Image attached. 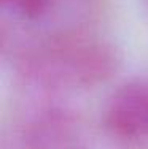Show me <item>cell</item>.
I'll return each mask as SVG.
<instances>
[{"instance_id": "1", "label": "cell", "mask_w": 148, "mask_h": 149, "mask_svg": "<svg viewBox=\"0 0 148 149\" xmlns=\"http://www.w3.org/2000/svg\"><path fill=\"white\" fill-rule=\"evenodd\" d=\"M22 65L51 86L93 87L116 72L118 56L107 41L75 32L38 40L22 57Z\"/></svg>"}, {"instance_id": "2", "label": "cell", "mask_w": 148, "mask_h": 149, "mask_svg": "<svg viewBox=\"0 0 148 149\" xmlns=\"http://www.w3.org/2000/svg\"><path fill=\"white\" fill-rule=\"evenodd\" d=\"M2 10L11 21L40 30V40L81 32L88 0H2Z\"/></svg>"}, {"instance_id": "3", "label": "cell", "mask_w": 148, "mask_h": 149, "mask_svg": "<svg viewBox=\"0 0 148 149\" xmlns=\"http://www.w3.org/2000/svg\"><path fill=\"white\" fill-rule=\"evenodd\" d=\"M104 124L121 140L148 138V79H135L116 89L105 106Z\"/></svg>"}, {"instance_id": "4", "label": "cell", "mask_w": 148, "mask_h": 149, "mask_svg": "<svg viewBox=\"0 0 148 149\" xmlns=\"http://www.w3.org/2000/svg\"><path fill=\"white\" fill-rule=\"evenodd\" d=\"M27 149H86L78 122L64 111L41 114L27 132Z\"/></svg>"}]
</instances>
